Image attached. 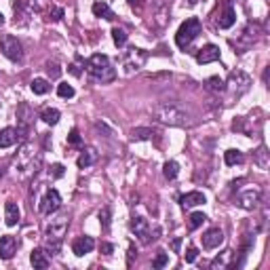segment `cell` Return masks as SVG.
Instances as JSON below:
<instances>
[{
  "mask_svg": "<svg viewBox=\"0 0 270 270\" xmlns=\"http://www.w3.org/2000/svg\"><path fill=\"white\" fill-rule=\"evenodd\" d=\"M152 116L158 120L160 125L167 127H194L197 125V116L192 110L180 101H160V104L152 110Z\"/></svg>",
  "mask_w": 270,
  "mask_h": 270,
  "instance_id": "cell-1",
  "label": "cell"
},
{
  "mask_svg": "<svg viewBox=\"0 0 270 270\" xmlns=\"http://www.w3.org/2000/svg\"><path fill=\"white\" fill-rule=\"evenodd\" d=\"M87 70H89L91 76L101 85L112 83V80L116 78V70L112 68L110 57L104 55V53H95V55L87 62Z\"/></svg>",
  "mask_w": 270,
  "mask_h": 270,
  "instance_id": "cell-2",
  "label": "cell"
},
{
  "mask_svg": "<svg viewBox=\"0 0 270 270\" xmlns=\"http://www.w3.org/2000/svg\"><path fill=\"white\" fill-rule=\"evenodd\" d=\"M68 224H70V215H68V211H62L51 220L49 226H46V241H49L51 251H55V253L59 251V245H62V239L68 230Z\"/></svg>",
  "mask_w": 270,
  "mask_h": 270,
  "instance_id": "cell-3",
  "label": "cell"
},
{
  "mask_svg": "<svg viewBox=\"0 0 270 270\" xmlns=\"http://www.w3.org/2000/svg\"><path fill=\"white\" fill-rule=\"evenodd\" d=\"M201 30H202V25H201V22L197 17L186 19V22L180 25L178 34H175V43H178L180 49H188V46L192 45V40L201 34Z\"/></svg>",
  "mask_w": 270,
  "mask_h": 270,
  "instance_id": "cell-4",
  "label": "cell"
},
{
  "mask_svg": "<svg viewBox=\"0 0 270 270\" xmlns=\"http://www.w3.org/2000/svg\"><path fill=\"white\" fill-rule=\"evenodd\" d=\"M0 51H2V55L6 59H11V62H22L23 59V46L13 34L0 36Z\"/></svg>",
  "mask_w": 270,
  "mask_h": 270,
  "instance_id": "cell-5",
  "label": "cell"
},
{
  "mask_svg": "<svg viewBox=\"0 0 270 270\" xmlns=\"http://www.w3.org/2000/svg\"><path fill=\"white\" fill-rule=\"evenodd\" d=\"M228 89H230L232 95H236V97H241L243 93H247L251 89V78H249V74H245L243 70L230 72V76H228Z\"/></svg>",
  "mask_w": 270,
  "mask_h": 270,
  "instance_id": "cell-6",
  "label": "cell"
},
{
  "mask_svg": "<svg viewBox=\"0 0 270 270\" xmlns=\"http://www.w3.org/2000/svg\"><path fill=\"white\" fill-rule=\"evenodd\" d=\"M59 207H62V194H59L55 188L46 190V194L43 197V201H40V213L51 215V213H55Z\"/></svg>",
  "mask_w": 270,
  "mask_h": 270,
  "instance_id": "cell-7",
  "label": "cell"
},
{
  "mask_svg": "<svg viewBox=\"0 0 270 270\" xmlns=\"http://www.w3.org/2000/svg\"><path fill=\"white\" fill-rule=\"evenodd\" d=\"M131 230L135 232V236L141 241V243H152L157 236H152V228L150 224H148V220L146 218H133L131 220Z\"/></svg>",
  "mask_w": 270,
  "mask_h": 270,
  "instance_id": "cell-8",
  "label": "cell"
},
{
  "mask_svg": "<svg viewBox=\"0 0 270 270\" xmlns=\"http://www.w3.org/2000/svg\"><path fill=\"white\" fill-rule=\"evenodd\" d=\"M146 62V53L141 49H129L125 55V68H127V74H131L133 70H139Z\"/></svg>",
  "mask_w": 270,
  "mask_h": 270,
  "instance_id": "cell-9",
  "label": "cell"
},
{
  "mask_svg": "<svg viewBox=\"0 0 270 270\" xmlns=\"http://www.w3.org/2000/svg\"><path fill=\"white\" fill-rule=\"evenodd\" d=\"M262 199V194L260 190H255V188H251V190H245V192H241L239 197H236V202L243 207V209H255L258 207V202Z\"/></svg>",
  "mask_w": 270,
  "mask_h": 270,
  "instance_id": "cell-10",
  "label": "cell"
},
{
  "mask_svg": "<svg viewBox=\"0 0 270 270\" xmlns=\"http://www.w3.org/2000/svg\"><path fill=\"white\" fill-rule=\"evenodd\" d=\"M17 253V239L11 234L0 236V258L2 260H11Z\"/></svg>",
  "mask_w": 270,
  "mask_h": 270,
  "instance_id": "cell-11",
  "label": "cell"
},
{
  "mask_svg": "<svg viewBox=\"0 0 270 270\" xmlns=\"http://www.w3.org/2000/svg\"><path fill=\"white\" fill-rule=\"evenodd\" d=\"M224 243V232L222 228H209V230L202 234V247L205 249H215Z\"/></svg>",
  "mask_w": 270,
  "mask_h": 270,
  "instance_id": "cell-12",
  "label": "cell"
},
{
  "mask_svg": "<svg viewBox=\"0 0 270 270\" xmlns=\"http://www.w3.org/2000/svg\"><path fill=\"white\" fill-rule=\"evenodd\" d=\"M220 46H215V45H205L202 49H199L197 53V62L199 64H213V62H218L220 59Z\"/></svg>",
  "mask_w": 270,
  "mask_h": 270,
  "instance_id": "cell-13",
  "label": "cell"
},
{
  "mask_svg": "<svg viewBox=\"0 0 270 270\" xmlns=\"http://www.w3.org/2000/svg\"><path fill=\"white\" fill-rule=\"evenodd\" d=\"M93 249H95L93 236H78V239L72 243V251H74V255H78V258L85 253H91Z\"/></svg>",
  "mask_w": 270,
  "mask_h": 270,
  "instance_id": "cell-14",
  "label": "cell"
},
{
  "mask_svg": "<svg viewBox=\"0 0 270 270\" xmlns=\"http://www.w3.org/2000/svg\"><path fill=\"white\" fill-rule=\"evenodd\" d=\"M234 22H236V13H234V9H232V4L228 2L226 4V9L220 13V17H218V25L222 30H228V28H232L234 25Z\"/></svg>",
  "mask_w": 270,
  "mask_h": 270,
  "instance_id": "cell-15",
  "label": "cell"
},
{
  "mask_svg": "<svg viewBox=\"0 0 270 270\" xmlns=\"http://www.w3.org/2000/svg\"><path fill=\"white\" fill-rule=\"evenodd\" d=\"M180 202H181V207H184V209H192V207L202 205V202H205V194L199 192V190L188 192V194H184V197L180 199Z\"/></svg>",
  "mask_w": 270,
  "mask_h": 270,
  "instance_id": "cell-16",
  "label": "cell"
},
{
  "mask_svg": "<svg viewBox=\"0 0 270 270\" xmlns=\"http://www.w3.org/2000/svg\"><path fill=\"white\" fill-rule=\"evenodd\" d=\"M17 137L19 133L17 129H13V127H6V129L0 131V148H11L17 144Z\"/></svg>",
  "mask_w": 270,
  "mask_h": 270,
  "instance_id": "cell-17",
  "label": "cell"
},
{
  "mask_svg": "<svg viewBox=\"0 0 270 270\" xmlns=\"http://www.w3.org/2000/svg\"><path fill=\"white\" fill-rule=\"evenodd\" d=\"M4 222H6V226H15L19 222V207L13 201H9L4 205Z\"/></svg>",
  "mask_w": 270,
  "mask_h": 270,
  "instance_id": "cell-18",
  "label": "cell"
},
{
  "mask_svg": "<svg viewBox=\"0 0 270 270\" xmlns=\"http://www.w3.org/2000/svg\"><path fill=\"white\" fill-rule=\"evenodd\" d=\"M30 262H32L34 268H40V270L49 268V258H46V253L43 251V249H34V251L30 253Z\"/></svg>",
  "mask_w": 270,
  "mask_h": 270,
  "instance_id": "cell-19",
  "label": "cell"
},
{
  "mask_svg": "<svg viewBox=\"0 0 270 270\" xmlns=\"http://www.w3.org/2000/svg\"><path fill=\"white\" fill-rule=\"evenodd\" d=\"M93 15H95V17H101V19H108V22H112V19L116 17V15L112 13L110 6H108L106 2H101V0H99V2H93Z\"/></svg>",
  "mask_w": 270,
  "mask_h": 270,
  "instance_id": "cell-20",
  "label": "cell"
},
{
  "mask_svg": "<svg viewBox=\"0 0 270 270\" xmlns=\"http://www.w3.org/2000/svg\"><path fill=\"white\" fill-rule=\"evenodd\" d=\"M93 163H95V150H91V148H87V150H83V154H80L78 160H76V165H78L80 169L91 167Z\"/></svg>",
  "mask_w": 270,
  "mask_h": 270,
  "instance_id": "cell-21",
  "label": "cell"
},
{
  "mask_svg": "<svg viewBox=\"0 0 270 270\" xmlns=\"http://www.w3.org/2000/svg\"><path fill=\"white\" fill-rule=\"evenodd\" d=\"M205 89H207V91H211V93H224L226 85H224V80H222V78L211 76V78H207V80H205Z\"/></svg>",
  "mask_w": 270,
  "mask_h": 270,
  "instance_id": "cell-22",
  "label": "cell"
},
{
  "mask_svg": "<svg viewBox=\"0 0 270 270\" xmlns=\"http://www.w3.org/2000/svg\"><path fill=\"white\" fill-rule=\"evenodd\" d=\"M224 160H226L228 167H232V165H241L243 160H245V157H243L241 150H226L224 152Z\"/></svg>",
  "mask_w": 270,
  "mask_h": 270,
  "instance_id": "cell-23",
  "label": "cell"
},
{
  "mask_svg": "<svg viewBox=\"0 0 270 270\" xmlns=\"http://www.w3.org/2000/svg\"><path fill=\"white\" fill-rule=\"evenodd\" d=\"M30 89L34 91V95H45V93L51 89V85L46 83L45 78H34L32 85H30Z\"/></svg>",
  "mask_w": 270,
  "mask_h": 270,
  "instance_id": "cell-24",
  "label": "cell"
},
{
  "mask_svg": "<svg viewBox=\"0 0 270 270\" xmlns=\"http://www.w3.org/2000/svg\"><path fill=\"white\" fill-rule=\"evenodd\" d=\"M40 118H43L46 125H57L59 123V110H55V108H46V110L40 112Z\"/></svg>",
  "mask_w": 270,
  "mask_h": 270,
  "instance_id": "cell-25",
  "label": "cell"
},
{
  "mask_svg": "<svg viewBox=\"0 0 270 270\" xmlns=\"http://www.w3.org/2000/svg\"><path fill=\"white\" fill-rule=\"evenodd\" d=\"M205 222H207V215L197 211V213H192L190 218H188V228H190V230H197V228H201Z\"/></svg>",
  "mask_w": 270,
  "mask_h": 270,
  "instance_id": "cell-26",
  "label": "cell"
},
{
  "mask_svg": "<svg viewBox=\"0 0 270 270\" xmlns=\"http://www.w3.org/2000/svg\"><path fill=\"white\" fill-rule=\"evenodd\" d=\"M163 173H165L167 180H175V178H178V173H180V165L175 163V160H167L165 167H163Z\"/></svg>",
  "mask_w": 270,
  "mask_h": 270,
  "instance_id": "cell-27",
  "label": "cell"
},
{
  "mask_svg": "<svg viewBox=\"0 0 270 270\" xmlns=\"http://www.w3.org/2000/svg\"><path fill=\"white\" fill-rule=\"evenodd\" d=\"M152 135H154L152 129H146V127H137V129L131 131V139H135V141H139V139H150Z\"/></svg>",
  "mask_w": 270,
  "mask_h": 270,
  "instance_id": "cell-28",
  "label": "cell"
},
{
  "mask_svg": "<svg viewBox=\"0 0 270 270\" xmlns=\"http://www.w3.org/2000/svg\"><path fill=\"white\" fill-rule=\"evenodd\" d=\"M253 160H255V165H258L260 169H266V167H268V152H266L264 146H260V150L255 152Z\"/></svg>",
  "mask_w": 270,
  "mask_h": 270,
  "instance_id": "cell-29",
  "label": "cell"
},
{
  "mask_svg": "<svg viewBox=\"0 0 270 270\" xmlns=\"http://www.w3.org/2000/svg\"><path fill=\"white\" fill-rule=\"evenodd\" d=\"M112 38H114V43H116V46H125V43H127V32L123 28H114L112 30Z\"/></svg>",
  "mask_w": 270,
  "mask_h": 270,
  "instance_id": "cell-30",
  "label": "cell"
},
{
  "mask_svg": "<svg viewBox=\"0 0 270 270\" xmlns=\"http://www.w3.org/2000/svg\"><path fill=\"white\" fill-rule=\"evenodd\" d=\"M57 93H59V97L70 99V97H74V87L68 85V83H62V85L57 87Z\"/></svg>",
  "mask_w": 270,
  "mask_h": 270,
  "instance_id": "cell-31",
  "label": "cell"
},
{
  "mask_svg": "<svg viewBox=\"0 0 270 270\" xmlns=\"http://www.w3.org/2000/svg\"><path fill=\"white\" fill-rule=\"evenodd\" d=\"M110 220H112V211H110V207H104V209L99 211V222H101V226H104L106 230L110 228Z\"/></svg>",
  "mask_w": 270,
  "mask_h": 270,
  "instance_id": "cell-32",
  "label": "cell"
},
{
  "mask_svg": "<svg viewBox=\"0 0 270 270\" xmlns=\"http://www.w3.org/2000/svg\"><path fill=\"white\" fill-rule=\"evenodd\" d=\"M167 264H169V255L165 251H158V255L152 262V268H165Z\"/></svg>",
  "mask_w": 270,
  "mask_h": 270,
  "instance_id": "cell-33",
  "label": "cell"
},
{
  "mask_svg": "<svg viewBox=\"0 0 270 270\" xmlns=\"http://www.w3.org/2000/svg\"><path fill=\"white\" fill-rule=\"evenodd\" d=\"M51 178H55V180H59V178H64V173H66V167L64 165H59V163H55L51 167Z\"/></svg>",
  "mask_w": 270,
  "mask_h": 270,
  "instance_id": "cell-34",
  "label": "cell"
},
{
  "mask_svg": "<svg viewBox=\"0 0 270 270\" xmlns=\"http://www.w3.org/2000/svg\"><path fill=\"white\" fill-rule=\"evenodd\" d=\"M230 255H232V251H224L222 255H218V258L213 260V264H211V266H226V262L230 260Z\"/></svg>",
  "mask_w": 270,
  "mask_h": 270,
  "instance_id": "cell-35",
  "label": "cell"
},
{
  "mask_svg": "<svg viewBox=\"0 0 270 270\" xmlns=\"http://www.w3.org/2000/svg\"><path fill=\"white\" fill-rule=\"evenodd\" d=\"M184 258H186L188 264H192V262L199 258V249H197V247H188V249H186V253H184Z\"/></svg>",
  "mask_w": 270,
  "mask_h": 270,
  "instance_id": "cell-36",
  "label": "cell"
},
{
  "mask_svg": "<svg viewBox=\"0 0 270 270\" xmlns=\"http://www.w3.org/2000/svg\"><path fill=\"white\" fill-rule=\"evenodd\" d=\"M80 133H78V129H72L70 131V135H68V144H72V146H80Z\"/></svg>",
  "mask_w": 270,
  "mask_h": 270,
  "instance_id": "cell-37",
  "label": "cell"
},
{
  "mask_svg": "<svg viewBox=\"0 0 270 270\" xmlns=\"http://www.w3.org/2000/svg\"><path fill=\"white\" fill-rule=\"evenodd\" d=\"M80 66H83V59L76 57V62H74L70 68H68V70H70V74H74V76H80V74H83V70H80Z\"/></svg>",
  "mask_w": 270,
  "mask_h": 270,
  "instance_id": "cell-38",
  "label": "cell"
},
{
  "mask_svg": "<svg viewBox=\"0 0 270 270\" xmlns=\"http://www.w3.org/2000/svg\"><path fill=\"white\" fill-rule=\"evenodd\" d=\"M46 72H49L51 74V78H57L59 76V74H62V70H59V66L55 64V62H49V64H46Z\"/></svg>",
  "mask_w": 270,
  "mask_h": 270,
  "instance_id": "cell-39",
  "label": "cell"
},
{
  "mask_svg": "<svg viewBox=\"0 0 270 270\" xmlns=\"http://www.w3.org/2000/svg\"><path fill=\"white\" fill-rule=\"evenodd\" d=\"M62 17H64V9H59V6H53V9H51V19H53V22H59Z\"/></svg>",
  "mask_w": 270,
  "mask_h": 270,
  "instance_id": "cell-40",
  "label": "cell"
},
{
  "mask_svg": "<svg viewBox=\"0 0 270 270\" xmlns=\"http://www.w3.org/2000/svg\"><path fill=\"white\" fill-rule=\"evenodd\" d=\"M101 251H104L106 255H110L114 251V245H110V243H101Z\"/></svg>",
  "mask_w": 270,
  "mask_h": 270,
  "instance_id": "cell-41",
  "label": "cell"
},
{
  "mask_svg": "<svg viewBox=\"0 0 270 270\" xmlns=\"http://www.w3.org/2000/svg\"><path fill=\"white\" fill-rule=\"evenodd\" d=\"M180 247H181V239H173V241H171V249H173L175 253H178Z\"/></svg>",
  "mask_w": 270,
  "mask_h": 270,
  "instance_id": "cell-42",
  "label": "cell"
},
{
  "mask_svg": "<svg viewBox=\"0 0 270 270\" xmlns=\"http://www.w3.org/2000/svg\"><path fill=\"white\" fill-rule=\"evenodd\" d=\"M2 25H4V15L0 13V28H2Z\"/></svg>",
  "mask_w": 270,
  "mask_h": 270,
  "instance_id": "cell-43",
  "label": "cell"
}]
</instances>
